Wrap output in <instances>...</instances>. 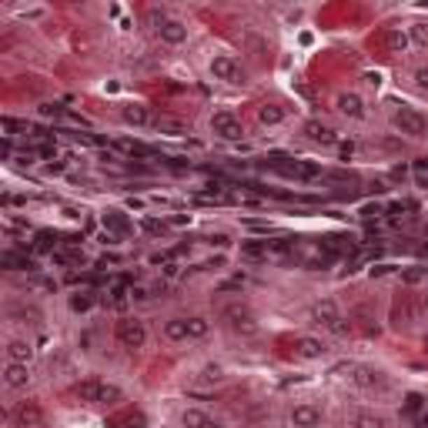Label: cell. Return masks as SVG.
<instances>
[{"instance_id":"1","label":"cell","mask_w":428,"mask_h":428,"mask_svg":"<svg viewBox=\"0 0 428 428\" xmlns=\"http://www.w3.org/2000/svg\"><path fill=\"white\" fill-rule=\"evenodd\" d=\"M74 392H77V398L87 401V405H114V401L124 398L121 388L104 382V378H84V382H77Z\"/></svg>"},{"instance_id":"2","label":"cell","mask_w":428,"mask_h":428,"mask_svg":"<svg viewBox=\"0 0 428 428\" xmlns=\"http://www.w3.org/2000/svg\"><path fill=\"white\" fill-rule=\"evenodd\" d=\"M392 124H395L405 138H425V131H428L425 114L415 110V107H398L395 114H392Z\"/></svg>"},{"instance_id":"3","label":"cell","mask_w":428,"mask_h":428,"mask_svg":"<svg viewBox=\"0 0 428 428\" xmlns=\"http://www.w3.org/2000/svg\"><path fill=\"white\" fill-rule=\"evenodd\" d=\"M311 315H315V321H318L324 331H331V335H345V331H348V321L341 318V311H338V305L331 298L318 301V305L311 308Z\"/></svg>"},{"instance_id":"4","label":"cell","mask_w":428,"mask_h":428,"mask_svg":"<svg viewBox=\"0 0 428 428\" xmlns=\"http://www.w3.org/2000/svg\"><path fill=\"white\" fill-rule=\"evenodd\" d=\"M224 321H228V328L234 335H258V318L248 305H228L224 308Z\"/></svg>"},{"instance_id":"5","label":"cell","mask_w":428,"mask_h":428,"mask_svg":"<svg viewBox=\"0 0 428 428\" xmlns=\"http://www.w3.org/2000/svg\"><path fill=\"white\" fill-rule=\"evenodd\" d=\"M114 338L121 341V348H131V352L144 348V341H148L144 321H138V318H121V321H117V328H114Z\"/></svg>"},{"instance_id":"6","label":"cell","mask_w":428,"mask_h":428,"mask_svg":"<svg viewBox=\"0 0 428 428\" xmlns=\"http://www.w3.org/2000/svg\"><path fill=\"white\" fill-rule=\"evenodd\" d=\"M10 422H14V428H44V412L37 401H20L10 412Z\"/></svg>"},{"instance_id":"7","label":"cell","mask_w":428,"mask_h":428,"mask_svg":"<svg viewBox=\"0 0 428 428\" xmlns=\"http://www.w3.org/2000/svg\"><path fill=\"white\" fill-rule=\"evenodd\" d=\"M211 131L217 134V138H224V141H241V134H245L241 121H238L234 114H228V110H217V114H214Z\"/></svg>"},{"instance_id":"8","label":"cell","mask_w":428,"mask_h":428,"mask_svg":"<svg viewBox=\"0 0 428 428\" xmlns=\"http://www.w3.org/2000/svg\"><path fill=\"white\" fill-rule=\"evenodd\" d=\"M211 74L217 77V80L238 84V80H241V67H238V61H234V57L221 54V57H214V61H211Z\"/></svg>"},{"instance_id":"9","label":"cell","mask_w":428,"mask_h":428,"mask_svg":"<svg viewBox=\"0 0 428 428\" xmlns=\"http://www.w3.org/2000/svg\"><path fill=\"white\" fill-rule=\"evenodd\" d=\"M157 37L164 41V44H184L187 41V27H184L181 20H174V17H164L161 24H157Z\"/></svg>"},{"instance_id":"10","label":"cell","mask_w":428,"mask_h":428,"mask_svg":"<svg viewBox=\"0 0 428 428\" xmlns=\"http://www.w3.org/2000/svg\"><path fill=\"white\" fill-rule=\"evenodd\" d=\"M352 382L362 385V388H385V375L378 368H368V365H352Z\"/></svg>"},{"instance_id":"11","label":"cell","mask_w":428,"mask_h":428,"mask_svg":"<svg viewBox=\"0 0 428 428\" xmlns=\"http://www.w3.org/2000/svg\"><path fill=\"white\" fill-rule=\"evenodd\" d=\"M291 425L294 428H318L321 425V408H315V405H294Z\"/></svg>"},{"instance_id":"12","label":"cell","mask_w":428,"mask_h":428,"mask_svg":"<svg viewBox=\"0 0 428 428\" xmlns=\"http://www.w3.org/2000/svg\"><path fill=\"white\" fill-rule=\"evenodd\" d=\"M294 355H298V358H305V362H315V358L324 355V345H321V338L301 335V338H294Z\"/></svg>"},{"instance_id":"13","label":"cell","mask_w":428,"mask_h":428,"mask_svg":"<svg viewBox=\"0 0 428 428\" xmlns=\"http://www.w3.org/2000/svg\"><path fill=\"white\" fill-rule=\"evenodd\" d=\"M27 382H31V371H27V365H17V362H7L3 365V385L7 388H27Z\"/></svg>"},{"instance_id":"14","label":"cell","mask_w":428,"mask_h":428,"mask_svg":"<svg viewBox=\"0 0 428 428\" xmlns=\"http://www.w3.org/2000/svg\"><path fill=\"white\" fill-rule=\"evenodd\" d=\"M338 110L345 114V117H365V101L358 97V94L352 91H345V94H338Z\"/></svg>"},{"instance_id":"15","label":"cell","mask_w":428,"mask_h":428,"mask_svg":"<svg viewBox=\"0 0 428 428\" xmlns=\"http://www.w3.org/2000/svg\"><path fill=\"white\" fill-rule=\"evenodd\" d=\"M305 138L315 144H335V127L324 121H308L305 124Z\"/></svg>"},{"instance_id":"16","label":"cell","mask_w":428,"mask_h":428,"mask_svg":"<svg viewBox=\"0 0 428 428\" xmlns=\"http://www.w3.org/2000/svg\"><path fill=\"white\" fill-rule=\"evenodd\" d=\"M181 422H184V428H224L217 418H211V415L201 412V408H184Z\"/></svg>"},{"instance_id":"17","label":"cell","mask_w":428,"mask_h":428,"mask_svg":"<svg viewBox=\"0 0 428 428\" xmlns=\"http://www.w3.org/2000/svg\"><path fill=\"white\" fill-rule=\"evenodd\" d=\"M31 358H34L31 341H20V338L7 341V362H17V365H31Z\"/></svg>"},{"instance_id":"18","label":"cell","mask_w":428,"mask_h":428,"mask_svg":"<svg viewBox=\"0 0 428 428\" xmlns=\"http://www.w3.org/2000/svg\"><path fill=\"white\" fill-rule=\"evenodd\" d=\"M385 47H388V54H405L412 41H408V31H401V27H392V31H385Z\"/></svg>"},{"instance_id":"19","label":"cell","mask_w":428,"mask_h":428,"mask_svg":"<svg viewBox=\"0 0 428 428\" xmlns=\"http://www.w3.org/2000/svg\"><path fill=\"white\" fill-rule=\"evenodd\" d=\"M121 117H124V124H131V127H144V124L151 121V110L144 104H124Z\"/></svg>"},{"instance_id":"20","label":"cell","mask_w":428,"mask_h":428,"mask_svg":"<svg viewBox=\"0 0 428 428\" xmlns=\"http://www.w3.org/2000/svg\"><path fill=\"white\" fill-rule=\"evenodd\" d=\"M271 248L268 241H241V258L245 261H268Z\"/></svg>"},{"instance_id":"21","label":"cell","mask_w":428,"mask_h":428,"mask_svg":"<svg viewBox=\"0 0 428 428\" xmlns=\"http://www.w3.org/2000/svg\"><path fill=\"white\" fill-rule=\"evenodd\" d=\"M124 425L144 428V425H148V418H144V412H134V408H127L124 415H117V418H110V422H107V428H124Z\"/></svg>"},{"instance_id":"22","label":"cell","mask_w":428,"mask_h":428,"mask_svg":"<svg viewBox=\"0 0 428 428\" xmlns=\"http://www.w3.org/2000/svg\"><path fill=\"white\" fill-rule=\"evenodd\" d=\"M164 338L168 341H184L187 338V318H171L164 324Z\"/></svg>"},{"instance_id":"23","label":"cell","mask_w":428,"mask_h":428,"mask_svg":"<svg viewBox=\"0 0 428 428\" xmlns=\"http://www.w3.org/2000/svg\"><path fill=\"white\" fill-rule=\"evenodd\" d=\"M258 121L261 124H281L285 121V110L278 104H264V107H258Z\"/></svg>"},{"instance_id":"24","label":"cell","mask_w":428,"mask_h":428,"mask_svg":"<svg viewBox=\"0 0 428 428\" xmlns=\"http://www.w3.org/2000/svg\"><path fill=\"white\" fill-rule=\"evenodd\" d=\"M408 41H412L415 47L428 50V24H412V27H408Z\"/></svg>"},{"instance_id":"25","label":"cell","mask_w":428,"mask_h":428,"mask_svg":"<svg viewBox=\"0 0 428 428\" xmlns=\"http://www.w3.org/2000/svg\"><path fill=\"white\" fill-rule=\"evenodd\" d=\"M104 224H110V228L121 231V234H127V231H131V221H127L121 211H107L104 214Z\"/></svg>"},{"instance_id":"26","label":"cell","mask_w":428,"mask_h":428,"mask_svg":"<svg viewBox=\"0 0 428 428\" xmlns=\"http://www.w3.org/2000/svg\"><path fill=\"white\" fill-rule=\"evenodd\" d=\"M208 318H187V338H204L208 335Z\"/></svg>"},{"instance_id":"27","label":"cell","mask_w":428,"mask_h":428,"mask_svg":"<svg viewBox=\"0 0 428 428\" xmlns=\"http://www.w3.org/2000/svg\"><path fill=\"white\" fill-rule=\"evenodd\" d=\"M91 305H94L91 291H77V294H71V308H74V311H91Z\"/></svg>"},{"instance_id":"28","label":"cell","mask_w":428,"mask_h":428,"mask_svg":"<svg viewBox=\"0 0 428 428\" xmlns=\"http://www.w3.org/2000/svg\"><path fill=\"white\" fill-rule=\"evenodd\" d=\"M217 385V382H224V371H221V368L217 365H208L204 368V371H201V385Z\"/></svg>"},{"instance_id":"29","label":"cell","mask_w":428,"mask_h":428,"mask_svg":"<svg viewBox=\"0 0 428 428\" xmlns=\"http://www.w3.org/2000/svg\"><path fill=\"white\" fill-rule=\"evenodd\" d=\"M355 428H385V422L378 418V415H368V412H362L358 418H355Z\"/></svg>"},{"instance_id":"30","label":"cell","mask_w":428,"mask_h":428,"mask_svg":"<svg viewBox=\"0 0 428 428\" xmlns=\"http://www.w3.org/2000/svg\"><path fill=\"white\" fill-rule=\"evenodd\" d=\"M3 264H7V268H27V271L34 268L31 258H20V255H14V251H7V255H3Z\"/></svg>"},{"instance_id":"31","label":"cell","mask_w":428,"mask_h":428,"mask_svg":"<svg viewBox=\"0 0 428 428\" xmlns=\"http://www.w3.org/2000/svg\"><path fill=\"white\" fill-rule=\"evenodd\" d=\"M415 181H418V187H428V157L415 161Z\"/></svg>"},{"instance_id":"32","label":"cell","mask_w":428,"mask_h":428,"mask_svg":"<svg viewBox=\"0 0 428 428\" xmlns=\"http://www.w3.org/2000/svg\"><path fill=\"white\" fill-rule=\"evenodd\" d=\"M405 412H408V415H418V412H422V395H418V392H412V395L405 398Z\"/></svg>"},{"instance_id":"33","label":"cell","mask_w":428,"mask_h":428,"mask_svg":"<svg viewBox=\"0 0 428 428\" xmlns=\"http://www.w3.org/2000/svg\"><path fill=\"white\" fill-rule=\"evenodd\" d=\"M110 294H114V298H110V305H114V308H124V305H127V294H124V288H114Z\"/></svg>"},{"instance_id":"34","label":"cell","mask_w":428,"mask_h":428,"mask_svg":"<svg viewBox=\"0 0 428 428\" xmlns=\"http://www.w3.org/2000/svg\"><path fill=\"white\" fill-rule=\"evenodd\" d=\"M415 84H418L422 91H428V67H422V71H415Z\"/></svg>"},{"instance_id":"35","label":"cell","mask_w":428,"mask_h":428,"mask_svg":"<svg viewBox=\"0 0 428 428\" xmlns=\"http://www.w3.org/2000/svg\"><path fill=\"white\" fill-rule=\"evenodd\" d=\"M131 298H138V301H148L151 294H148V288H131Z\"/></svg>"},{"instance_id":"36","label":"cell","mask_w":428,"mask_h":428,"mask_svg":"<svg viewBox=\"0 0 428 428\" xmlns=\"http://www.w3.org/2000/svg\"><path fill=\"white\" fill-rule=\"evenodd\" d=\"M425 345H428V335H425Z\"/></svg>"}]
</instances>
